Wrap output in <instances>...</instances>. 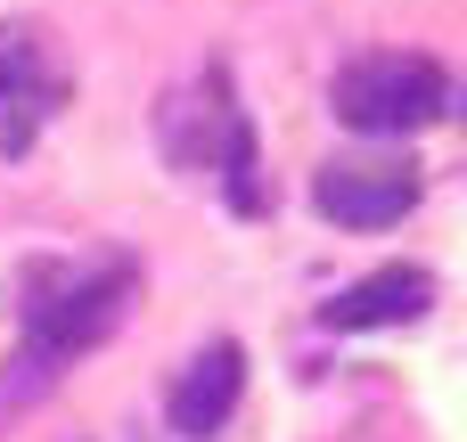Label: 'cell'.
<instances>
[{
  "instance_id": "1",
  "label": "cell",
  "mask_w": 467,
  "mask_h": 442,
  "mask_svg": "<svg viewBox=\"0 0 467 442\" xmlns=\"http://www.w3.org/2000/svg\"><path fill=\"white\" fill-rule=\"evenodd\" d=\"M140 295V271L123 254H90V262H66V254H41L16 271V320H25V344L0 377V410L8 402H33L66 361H82L90 344H107L123 328Z\"/></svg>"
},
{
  "instance_id": "2",
  "label": "cell",
  "mask_w": 467,
  "mask_h": 442,
  "mask_svg": "<svg viewBox=\"0 0 467 442\" xmlns=\"http://www.w3.org/2000/svg\"><path fill=\"white\" fill-rule=\"evenodd\" d=\"M328 107H337L345 131H369V139L427 131V123L443 115V66L419 57V49H369V57L337 66Z\"/></svg>"
},
{
  "instance_id": "3",
  "label": "cell",
  "mask_w": 467,
  "mask_h": 442,
  "mask_svg": "<svg viewBox=\"0 0 467 442\" xmlns=\"http://www.w3.org/2000/svg\"><path fill=\"white\" fill-rule=\"evenodd\" d=\"M172 156H181V164H197V172H213V180H222V197H230L238 213H263L254 131H246V115H238V98H230V74H222V66H205L197 98H172Z\"/></svg>"
},
{
  "instance_id": "4",
  "label": "cell",
  "mask_w": 467,
  "mask_h": 442,
  "mask_svg": "<svg viewBox=\"0 0 467 442\" xmlns=\"http://www.w3.org/2000/svg\"><path fill=\"white\" fill-rule=\"evenodd\" d=\"M57 107H66V57H57L49 25L8 16L0 25V156H25Z\"/></svg>"
},
{
  "instance_id": "5",
  "label": "cell",
  "mask_w": 467,
  "mask_h": 442,
  "mask_svg": "<svg viewBox=\"0 0 467 442\" xmlns=\"http://www.w3.org/2000/svg\"><path fill=\"white\" fill-rule=\"evenodd\" d=\"M312 205L337 221V230H394L410 205H419V164L410 156H328L312 172Z\"/></svg>"
},
{
  "instance_id": "6",
  "label": "cell",
  "mask_w": 467,
  "mask_h": 442,
  "mask_svg": "<svg viewBox=\"0 0 467 442\" xmlns=\"http://www.w3.org/2000/svg\"><path fill=\"white\" fill-rule=\"evenodd\" d=\"M427 303H435V279L419 262H386V271L353 279L337 303H320V320L328 328H410V320H427Z\"/></svg>"
},
{
  "instance_id": "7",
  "label": "cell",
  "mask_w": 467,
  "mask_h": 442,
  "mask_svg": "<svg viewBox=\"0 0 467 442\" xmlns=\"http://www.w3.org/2000/svg\"><path fill=\"white\" fill-rule=\"evenodd\" d=\"M238 394H246V353L222 336V344H205L189 369H181V385H172V435H222V418L238 410Z\"/></svg>"
}]
</instances>
